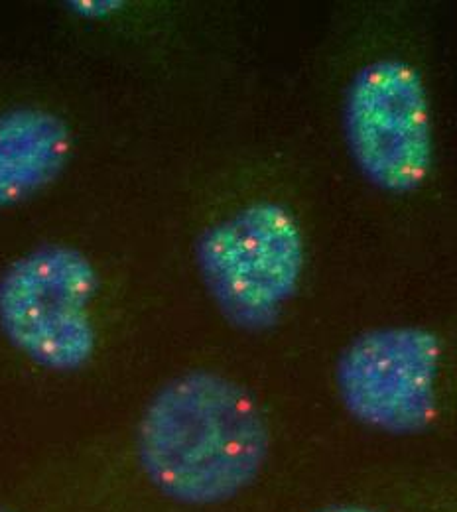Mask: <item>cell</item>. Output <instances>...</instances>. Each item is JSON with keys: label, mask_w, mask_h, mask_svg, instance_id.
Segmentation results:
<instances>
[{"label": "cell", "mask_w": 457, "mask_h": 512, "mask_svg": "<svg viewBox=\"0 0 457 512\" xmlns=\"http://www.w3.org/2000/svg\"><path fill=\"white\" fill-rule=\"evenodd\" d=\"M270 432L241 384L194 371L166 384L138 426V459L150 483L184 505H217L259 477Z\"/></svg>", "instance_id": "1"}, {"label": "cell", "mask_w": 457, "mask_h": 512, "mask_svg": "<svg viewBox=\"0 0 457 512\" xmlns=\"http://www.w3.org/2000/svg\"><path fill=\"white\" fill-rule=\"evenodd\" d=\"M201 276L221 312L241 327L272 325L304 272V239L294 215L257 203L213 225L197 247Z\"/></svg>", "instance_id": "2"}, {"label": "cell", "mask_w": 457, "mask_h": 512, "mask_svg": "<svg viewBox=\"0 0 457 512\" xmlns=\"http://www.w3.org/2000/svg\"><path fill=\"white\" fill-rule=\"evenodd\" d=\"M99 278L67 245L40 247L0 278V327L14 347L52 371L81 369L97 345L91 306Z\"/></svg>", "instance_id": "3"}, {"label": "cell", "mask_w": 457, "mask_h": 512, "mask_svg": "<svg viewBox=\"0 0 457 512\" xmlns=\"http://www.w3.org/2000/svg\"><path fill=\"white\" fill-rule=\"evenodd\" d=\"M349 150L371 184L414 192L430 174L432 125L420 73L398 60L365 65L345 103Z\"/></svg>", "instance_id": "4"}, {"label": "cell", "mask_w": 457, "mask_h": 512, "mask_svg": "<svg viewBox=\"0 0 457 512\" xmlns=\"http://www.w3.org/2000/svg\"><path fill=\"white\" fill-rule=\"evenodd\" d=\"M442 345L422 327H383L357 337L337 363L351 416L387 434H416L438 410Z\"/></svg>", "instance_id": "5"}, {"label": "cell", "mask_w": 457, "mask_h": 512, "mask_svg": "<svg viewBox=\"0 0 457 512\" xmlns=\"http://www.w3.org/2000/svg\"><path fill=\"white\" fill-rule=\"evenodd\" d=\"M71 152L66 123L44 109L0 115V209L54 182Z\"/></svg>", "instance_id": "6"}, {"label": "cell", "mask_w": 457, "mask_h": 512, "mask_svg": "<svg viewBox=\"0 0 457 512\" xmlns=\"http://www.w3.org/2000/svg\"><path fill=\"white\" fill-rule=\"evenodd\" d=\"M322 512H379L373 511V509H365V507H333V509H327Z\"/></svg>", "instance_id": "7"}, {"label": "cell", "mask_w": 457, "mask_h": 512, "mask_svg": "<svg viewBox=\"0 0 457 512\" xmlns=\"http://www.w3.org/2000/svg\"><path fill=\"white\" fill-rule=\"evenodd\" d=\"M0 512H8V511H0Z\"/></svg>", "instance_id": "8"}]
</instances>
